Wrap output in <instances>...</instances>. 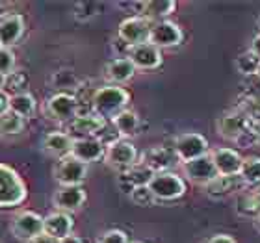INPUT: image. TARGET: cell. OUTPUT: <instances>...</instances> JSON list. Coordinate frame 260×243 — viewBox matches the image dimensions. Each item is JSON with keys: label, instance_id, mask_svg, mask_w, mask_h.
Returning <instances> with one entry per match:
<instances>
[{"label": "cell", "instance_id": "6da1fadb", "mask_svg": "<svg viewBox=\"0 0 260 243\" xmlns=\"http://www.w3.org/2000/svg\"><path fill=\"white\" fill-rule=\"evenodd\" d=\"M130 102V95L125 87L106 84L95 89L91 95V112L104 121H112L114 117L125 112Z\"/></svg>", "mask_w": 260, "mask_h": 243}, {"label": "cell", "instance_id": "7a4b0ae2", "mask_svg": "<svg viewBox=\"0 0 260 243\" xmlns=\"http://www.w3.org/2000/svg\"><path fill=\"white\" fill-rule=\"evenodd\" d=\"M26 199V186L15 169L0 163V208L19 206Z\"/></svg>", "mask_w": 260, "mask_h": 243}, {"label": "cell", "instance_id": "3957f363", "mask_svg": "<svg viewBox=\"0 0 260 243\" xmlns=\"http://www.w3.org/2000/svg\"><path fill=\"white\" fill-rule=\"evenodd\" d=\"M149 189L156 200H177L186 193V182L173 171L154 173L149 182Z\"/></svg>", "mask_w": 260, "mask_h": 243}, {"label": "cell", "instance_id": "277c9868", "mask_svg": "<svg viewBox=\"0 0 260 243\" xmlns=\"http://www.w3.org/2000/svg\"><path fill=\"white\" fill-rule=\"evenodd\" d=\"M138 158H140V154H138V149L134 147V143H130L128 140H123V137L106 147V152H104L106 165H110L119 173L134 167L136 163H140Z\"/></svg>", "mask_w": 260, "mask_h": 243}, {"label": "cell", "instance_id": "5b68a950", "mask_svg": "<svg viewBox=\"0 0 260 243\" xmlns=\"http://www.w3.org/2000/svg\"><path fill=\"white\" fill-rule=\"evenodd\" d=\"M45 112H47L50 119L67 124L80 114V102H78L76 95H73V93L58 91L47 100Z\"/></svg>", "mask_w": 260, "mask_h": 243}, {"label": "cell", "instance_id": "8992f818", "mask_svg": "<svg viewBox=\"0 0 260 243\" xmlns=\"http://www.w3.org/2000/svg\"><path fill=\"white\" fill-rule=\"evenodd\" d=\"M43 228H45V217H41L39 214L30 212V210L19 212V214L11 219V225H10L11 234H13L17 239H21V241H24V243L41 236V234H43Z\"/></svg>", "mask_w": 260, "mask_h": 243}, {"label": "cell", "instance_id": "52a82bcc", "mask_svg": "<svg viewBox=\"0 0 260 243\" xmlns=\"http://www.w3.org/2000/svg\"><path fill=\"white\" fill-rule=\"evenodd\" d=\"M52 175L60 186H82V182L87 177V165L69 154L56 162Z\"/></svg>", "mask_w": 260, "mask_h": 243}, {"label": "cell", "instance_id": "ba28073f", "mask_svg": "<svg viewBox=\"0 0 260 243\" xmlns=\"http://www.w3.org/2000/svg\"><path fill=\"white\" fill-rule=\"evenodd\" d=\"M173 151L179 158L180 163L191 162L195 158H201L208 154V141L205 140V135L197 134V132H186V134H180L177 140H175Z\"/></svg>", "mask_w": 260, "mask_h": 243}, {"label": "cell", "instance_id": "9c48e42d", "mask_svg": "<svg viewBox=\"0 0 260 243\" xmlns=\"http://www.w3.org/2000/svg\"><path fill=\"white\" fill-rule=\"evenodd\" d=\"M152 22H149L145 17L134 15L126 17L117 28V38L123 39L128 47H138V45L149 43Z\"/></svg>", "mask_w": 260, "mask_h": 243}, {"label": "cell", "instance_id": "30bf717a", "mask_svg": "<svg viewBox=\"0 0 260 243\" xmlns=\"http://www.w3.org/2000/svg\"><path fill=\"white\" fill-rule=\"evenodd\" d=\"M184 41V33L179 24H175L173 21H160L152 22L151 26V36H149V43L154 45L156 49H173L179 47Z\"/></svg>", "mask_w": 260, "mask_h": 243}, {"label": "cell", "instance_id": "8fae6325", "mask_svg": "<svg viewBox=\"0 0 260 243\" xmlns=\"http://www.w3.org/2000/svg\"><path fill=\"white\" fill-rule=\"evenodd\" d=\"M108 121L101 119L93 112H80L75 119L67 123V134L73 140H82V137H97Z\"/></svg>", "mask_w": 260, "mask_h": 243}, {"label": "cell", "instance_id": "7c38bea8", "mask_svg": "<svg viewBox=\"0 0 260 243\" xmlns=\"http://www.w3.org/2000/svg\"><path fill=\"white\" fill-rule=\"evenodd\" d=\"M182 173L190 182L199 184V186H208L212 180H216L219 177L216 171V165L212 162L210 152L201 158H195L191 162L182 163Z\"/></svg>", "mask_w": 260, "mask_h": 243}, {"label": "cell", "instance_id": "4fadbf2b", "mask_svg": "<svg viewBox=\"0 0 260 243\" xmlns=\"http://www.w3.org/2000/svg\"><path fill=\"white\" fill-rule=\"evenodd\" d=\"M141 163L151 169L152 173H164V171H171L179 163V158L175 154L173 147L169 149V147L156 145L143 152Z\"/></svg>", "mask_w": 260, "mask_h": 243}, {"label": "cell", "instance_id": "5bb4252c", "mask_svg": "<svg viewBox=\"0 0 260 243\" xmlns=\"http://www.w3.org/2000/svg\"><path fill=\"white\" fill-rule=\"evenodd\" d=\"M86 202V191L82 186H60L52 195V204L58 212L73 214L78 212Z\"/></svg>", "mask_w": 260, "mask_h": 243}, {"label": "cell", "instance_id": "9a60e30c", "mask_svg": "<svg viewBox=\"0 0 260 243\" xmlns=\"http://www.w3.org/2000/svg\"><path fill=\"white\" fill-rule=\"evenodd\" d=\"M212 162L216 165V171L219 177H229V175H240L244 158L238 151H234L231 147H217L210 152Z\"/></svg>", "mask_w": 260, "mask_h": 243}, {"label": "cell", "instance_id": "2e32d148", "mask_svg": "<svg viewBox=\"0 0 260 243\" xmlns=\"http://www.w3.org/2000/svg\"><path fill=\"white\" fill-rule=\"evenodd\" d=\"M24 33V19L19 13L0 15V47L10 49L21 41Z\"/></svg>", "mask_w": 260, "mask_h": 243}, {"label": "cell", "instance_id": "e0dca14e", "mask_svg": "<svg viewBox=\"0 0 260 243\" xmlns=\"http://www.w3.org/2000/svg\"><path fill=\"white\" fill-rule=\"evenodd\" d=\"M247 126H249V119L247 115L238 110V112H229V114L221 115L217 119V132L221 137L229 141H236L240 135L247 132Z\"/></svg>", "mask_w": 260, "mask_h": 243}, {"label": "cell", "instance_id": "ac0fdd59", "mask_svg": "<svg viewBox=\"0 0 260 243\" xmlns=\"http://www.w3.org/2000/svg\"><path fill=\"white\" fill-rule=\"evenodd\" d=\"M128 60L134 63L138 71H152L162 65V50L156 49L151 43H143L138 47H132L128 54Z\"/></svg>", "mask_w": 260, "mask_h": 243}, {"label": "cell", "instance_id": "d6986e66", "mask_svg": "<svg viewBox=\"0 0 260 243\" xmlns=\"http://www.w3.org/2000/svg\"><path fill=\"white\" fill-rule=\"evenodd\" d=\"M104 152H106V145L99 137H82V140L73 141L71 156H75L76 160H80L87 165L91 162L104 160Z\"/></svg>", "mask_w": 260, "mask_h": 243}, {"label": "cell", "instance_id": "ffe728a7", "mask_svg": "<svg viewBox=\"0 0 260 243\" xmlns=\"http://www.w3.org/2000/svg\"><path fill=\"white\" fill-rule=\"evenodd\" d=\"M205 189L206 195L212 197V199H225L229 195L247 191V186H245V182L242 180L240 175H229V177H217L208 186H205Z\"/></svg>", "mask_w": 260, "mask_h": 243}, {"label": "cell", "instance_id": "44dd1931", "mask_svg": "<svg viewBox=\"0 0 260 243\" xmlns=\"http://www.w3.org/2000/svg\"><path fill=\"white\" fill-rule=\"evenodd\" d=\"M73 228H75V221H73V217L71 214H65V212H52L49 216L45 217V228L43 232L50 238L58 239H65L67 236L73 234Z\"/></svg>", "mask_w": 260, "mask_h": 243}, {"label": "cell", "instance_id": "7402d4cb", "mask_svg": "<svg viewBox=\"0 0 260 243\" xmlns=\"http://www.w3.org/2000/svg\"><path fill=\"white\" fill-rule=\"evenodd\" d=\"M73 141L75 140H73L67 132L54 130V132H49V134L41 140V149H43L47 154L56 156L60 160V158H65L71 154V151H73Z\"/></svg>", "mask_w": 260, "mask_h": 243}, {"label": "cell", "instance_id": "603a6c76", "mask_svg": "<svg viewBox=\"0 0 260 243\" xmlns=\"http://www.w3.org/2000/svg\"><path fill=\"white\" fill-rule=\"evenodd\" d=\"M152 177H154V173L140 162V163H136L134 167H130V169H126V171H123V173H119L117 184H119V188L128 195L130 191L134 188H138V186H149Z\"/></svg>", "mask_w": 260, "mask_h": 243}, {"label": "cell", "instance_id": "cb8c5ba5", "mask_svg": "<svg viewBox=\"0 0 260 243\" xmlns=\"http://www.w3.org/2000/svg\"><path fill=\"white\" fill-rule=\"evenodd\" d=\"M136 71L138 69H136L134 63L128 58H114V60L108 61L106 67H104V76H106V80L110 84L121 86V84H126L128 80H132Z\"/></svg>", "mask_w": 260, "mask_h": 243}, {"label": "cell", "instance_id": "d4e9b609", "mask_svg": "<svg viewBox=\"0 0 260 243\" xmlns=\"http://www.w3.org/2000/svg\"><path fill=\"white\" fill-rule=\"evenodd\" d=\"M175 8L177 4L173 0H147V2H141L140 17H145L149 22L168 21V17L173 13Z\"/></svg>", "mask_w": 260, "mask_h": 243}, {"label": "cell", "instance_id": "484cf974", "mask_svg": "<svg viewBox=\"0 0 260 243\" xmlns=\"http://www.w3.org/2000/svg\"><path fill=\"white\" fill-rule=\"evenodd\" d=\"M110 123L114 124V128L117 130V134L119 137L123 140H128V137H134L141 132V119L140 115L132 112V110L126 108L125 112H121L117 117L110 121Z\"/></svg>", "mask_w": 260, "mask_h": 243}, {"label": "cell", "instance_id": "4316f807", "mask_svg": "<svg viewBox=\"0 0 260 243\" xmlns=\"http://www.w3.org/2000/svg\"><path fill=\"white\" fill-rule=\"evenodd\" d=\"M36 108H38V102H36V97L32 93H15V95H8V110L17 114L22 119H28V117H34L36 114Z\"/></svg>", "mask_w": 260, "mask_h": 243}, {"label": "cell", "instance_id": "83f0119b", "mask_svg": "<svg viewBox=\"0 0 260 243\" xmlns=\"http://www.w3.org/2000/svg\"><path fill=\"white\" fill-rule=\"evenodd\" d=\"M236 212L242 217L258 219L260 216V195L256 191H244L238 195L236 200Z\"/></svg>", "mask_w": 260, "mask_h": 243}, {"label": "cell", "instance_id": "f1b7e54d", "mask_svg": "<svg viewBox=\"0 0 260 243\" xmlns=\"http://www.w3.org/2000/svg\"><path fill=\"white\" fill-rule=\"evenodd\" d=\"M234 67L238 71L240 75L249 78V76H256L260 67V58L253 52V50H245L242 54L234 60Z\"/></svg>", "mask_w": 260, "mask_h": 243}, {"label": "cell", "instance_id": "f546056e", "mask_svg": "<svg viewBox=\"0 0 260 243\" xmlns=\"http://www.w3.org/2000/svg\"><path fill=\"white\" fill-rule=\"evenodd\" d=\"M240 177L247 188H258L260 186V158H245Z\"/></svg>", "mask_w": 260, "mask_h": 243}, {"label": "cell", "instance_id": "4dcf8cb0", "mask_svg": "<svg viewBox=\"0 0 260 243\" xmlns=\"http://www.w3.org/2000/svg\"><path fill=\"white\" fill-rule=\"evenodd\" d=\"M24 128V119L13 112H6L0 115V134L2 135H17Z\"/></svg>", "mask_w": 260, "mask_h": 243}, {"label": "cell", "instance_id": "1f68e13d", "mask_svg": "<svg viewBox=\"0 0 260 243\" xmlns=\"http://www.w3.org/2000/svg\"><path fill=\"white\" fill-rule=\"evenodd\" d=\"M28 86V76L24 71H13L11 75L4 76V93L10 91V95L24 93Z\"/></svg>", "mask_w": 260, "mask_h": 243}, {"label": "cell", "instance_id": "d6a6232c", "mask_svg": "<svg viewBox=\"0 0 260 243\" xmlns=\"http://www.w3.org/2000/svg\"><path fill=\"white\" fill-rule=\"evenodd\" d=\"M52 86L58 87V89H80V78L73 73V71H58L52 75L50 78Z\"/></svg>", "mask_w": 260, "mask_h": 243}, {"label": "cell", "instance_id": "836d02e7", "mask_svg": "<svg viewBox=\"0 0 260 243\" xmlns=\"http://www.w3.org/2000/svg\"><path fill=\"white\" fill-rule=\"evenodd\" d=\"M128 197H130V200H132L134 204L143 206V208H147V206H152L154 202H156V199H154L152 191L149 189V186H138V188H134L132 191H130Z\"/></svg>", "mask_w": 260, "mask_h": 243}, {"label": "cell", "instance_id": "e575fe53", "mask_svg": "<svg viewBox=\"0 0 260 243\" xmlns=\"http://www.w3.org/2000/svg\"><path fill=\"white\" fill-rule=\"evenodd\" d=\"M15 71V56L10 49H2L0 47V75L8 76Z\"/></svg>", "mask_w": 260, "mask_h": 243}, {"label": "cell", "instance_id": "d590c367", "mask_svg": "<svg viewBox=\"0 0 260 243\" xmlns=\"http://www.w3.org/2000/svg\"><path fill=\"white\" fill-rule=\"evenodd\" d=\"M99 243H130L128 241V234L119 230V228H112V230H106V232L99 238Z\"/></svg>", "mask_w": 260, "mask_h": 243}, {"label": "cell", "instance_id": "8d00e7d4", "mask_svg": "<svg viewBox=\"0 0 260 243\" xmlns=\"http://www.w3.org/2000/svg\"><path fill=\"white\" fill-rule=\"evenodd\" d=\"M75 8L84 10V13H82L78 19H80V21H87V19H93L95 15H99V8H101V6L95 4V2H80V4H76Z\"/></svg>", "mask_w": 260, "mask_h": 243}, {"label": "cell", "instance_id": "74e56055", "mask_svg": "<svg viewBox=\"0 0 260 243\" xmlns=\"http://www.w3.org/2000/svg\"><path fill=\"white\" fill-rule=\"evenodd\" d=\"M206 243H236V241H234V238L229 236V234H217V236H212Z\"/></svg>", "mask_w": 260, "mask_h": 243}, {"label": "cell", "instance_id": "f35d334b", "mask_svg": "<svg viewBox=\"0 0 260 243\" xmlns=\"http://www.w3.org/2000/svg\"><path fill=\"white\" fill-rule=\"evenodd\" d=\"M249 132L253 135H255V140H256V143H260V121H249Z\"/></svg>", "mask_w": 260, "mask_h": 243}, {"label": "cell", "instance_id": "ab89813d", "mask_svg": "<svg viewBox=\"0 0 260 243\" xmlns=\"http://www.w3.org/2000/svg\"><path fill=\"white\" fill-rule=\"evenodd\" d=\"M26 243H60V241H58V239H54V238H50V236H47V234L43 232L41 236L30 239V241H26Z\"/></svg>", "mask_w": 260, "mask_h": 243}, {"label": "cell", "instance_id": "60d3db41", "mask_svg": "<svg viewBox=\"0 0 260 243\" xmlns=\"http://www.w3.org/2000/svg\"><path fill=\"white\" fill-rule=\"evenodd\" d=\"M249 50H253L256 56L260 58V32L256 33L255 38H253V41H251V49Z\"/></svg>", "mask_w": 260, "mask_h": 243}, {"label": "cell", "instance_id": "b9f144b4", "mask_svg": "<svg viewBox=\"0 0 260 243\" xmlns=\"http://www.w3.org/2000/svg\"><path fill=\"white\" fill-rule=\"evenodd\" d=\"M8 112V95L4 91H0V115Z\"/></svg>", "mask_w": 260, "mask_h": 243}, {"label": "cell", "instance_id": "7bdbcfd3", "mask_svg": "<svg viewBox=\"0 0 260 243\" xmlns=\"http://www.w3.org/2000/svg\"><path fill=\"white\" fill-rule=\"evenodd\" d=\"M60 243H86V241H84L80 236H75V234H71V236H67L65 239H61Z\"/></svg>", "mask_w": 260, "mask_h": 243}, {"label": "cell", "instance_id": "ee69618b", "mask_svg": "<svg viewBox=\"0 0 260 243\" xmlns=\"http://www.w3.org/2000/svg\"><path fill=\"white\" fill-rule=\"evenodd\" d=\"M0 91H4V76L0 75Z\"/></svg>", "mask_w": 260, "mask_h": 243}, {"label": "cell", "instance_id": "f6af8a7d", "mask_svg": "<svg viewBox=\"0 0 260 243\" xmlns=\"http://www.w3.org/2000/svg\"><path fill=\"white\" fill-rule=\"evenodd\" d=\"M256 26H258V32H260V17L256 19Z\"/></svg>", "mask_w": 260, "mask_h": 243}, {"label": "cell", "instance_id": "bcb514c9", "mask_svg": "<svg viewBox=\"0 0 260 243\" xmlns=\"http://www.w3.org/2000/svg\"><path fill=\"white\" fill-rule=\"evenodd\" d=\"M256 78L260 80V67H258V73H256Z\"/></svg>", "mask_w": 260, "mask_h": 243}, {"label": "cell", "instance_id": "7dc6e473", "mask_svg": "<svg viewBox=\"0 0 260 243\" xmlns=\"http://www.w3.org/2000/svg\"><path fill=\"white\" fill-rule=\"evenodd\" d=\"M255 191H256V193H258V195H260V186H258V188H256V189H255Z\"/></svg>", "mask_w": 260, "mask_h": 243}, {"label": "cell", "instance_id": "c3c4849f", "mask_svg": "<svg viewBox=\"0 0 260 243\" xmlns=\"http://www.w3.org/2000/svg\"><path fill=\"white\" fill-rule=\"evenodd\" d=\"M256 221H258V223H260V216H258V219H256Z\"/></svg>", "mask_w": 260, "mask_h": 243}, {"label": "cell", "instance_id": "681fc988", "mask_svg": "<svg viewBox=\"0 0 260 243\" xmlns=\"http://www.w3.org/2000/svg\"><path fill=\"white\" fill-rule=\"evenodd\" d=\"M136 243H141V241H136Z\"/></svg>", "mask_w": 260, "mask_h": 243}, {"label": "cell", "instance_id": "f907efd6", "mask_svg": "<svg viewBox=\"0 0 260 243\" xmlns=\"http://www.w3.org/2000/svg\"><path fill=\"white\" fill-rule=\"evenodd\" d=\"M0 243H2V239H0Z\"/></svg>", "mask_w": 260, "mask_h": 243}]
</instances>
